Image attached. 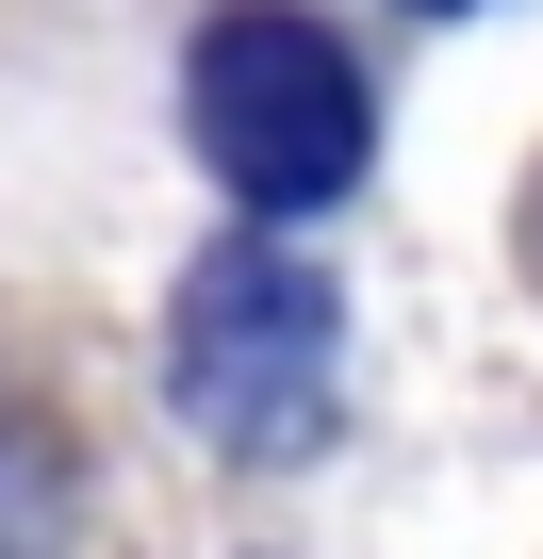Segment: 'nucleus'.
Segmentation results:
<instances>
[{"instance_id":"1","label":"nucleus","mask_w":543,"mask_h":559,"mask_svg":"<svg viewBox=\"0 0 543 559\" xmlns=\"http://www.w3.org/2000/svg\"><path fill=\"white\" fill-rule=\"evenodd\" d=\"M330 379H346V297H330V263L297 247H214L181 280V313H165V395L198 444L231 461H297L330 428Z\"/></svg>"},{"instance_id":"2","label":"nucleus","mask_w":543,"mask_h":559,"mask_svg":"<svg viewBox=\"0 0 543 559\" xmlns=\"http://www.w3.org/2000/svg\"><path fill=\"white\" fill-rule=\"evenodd\" d=\"M181 116H198V165L247 198V214H314L363 181L379 116H363V67L297 17V0H231L181 67Z\"/></svg>"}]
</instances>
